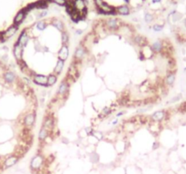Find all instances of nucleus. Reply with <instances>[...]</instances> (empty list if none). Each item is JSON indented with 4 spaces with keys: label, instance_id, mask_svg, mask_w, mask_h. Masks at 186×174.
Instances as JSON below:
<instances>
[{
    "label": "nucleus",
    "instance_id": "obj_29",
    "mask_svg": "<svg viewBox=\"0 0 186 174\" xmlns=\"http://www.w3.org/2000/svg\"><path fill=\"white\" fill-rule=\"evenodd\" d=\"M48 24L47 23V21H44V20H41V21H38L36 25V27L38 31H44L46 28L47 27Z\"/></svg>",
    "mask_w": 186,
    "mask_h": 174
},
{
    "label": "nucleus",
    "instance_id": "obj_3",
    "mask_svg": "<svg viewBox=\"0 0 186 174\" xmlns=\"http://www.w3.org/2000/svg\"><path fill=\"white\" fill-rule=\"evenodd\" d=\"M87 52L88 49L87 47H85L83 44L81 43L75 49L74 51V60L81 63L82 60H84L86 56H87Z\"/></svg>",
    "mask_w": 186,
    "mask_h": 174
},
{
    "label": "nucleus",
    "instance_id": "obj_9",
    "mask_svg": "<svg viewBox=\"0 0 186 174\" xmlns=\"http://www.w3.org/2000/svg\"><path fill=\"white\" fill-rule=\"evenodd\" d=\"M122 25H123V23L120 21L119 19H117V18H110V19L105 20L104 23V26L106 29L113 30V31L118 30Z\"/></svg>",
    "mask_w": 186,
    "mask_h": 174
},
{
    "label": "nucleus",
    "instance_id": "obj_35",
    "mask_svg": "<svg viewBox=\"0 0 186 174\" xmlns=\"http://www.w3.org/2000/svg\"><path fill=\"white\" fill-rule=\"evenodd\" d=\"M181 98H182V96L179 94V95H177V96H175V97H173L171 101H169V103L170 104H173V103H176V102H178L179 100H181Z\"/></svg>",
    "mask_w": 186,
    "mask_h": 174
},
{
    "label": "nucleus",
    "instance_id": "obj_30",
    "mask_svg": "<svg viewBox=\"0 0 186 174\" xmlns=\"http://www.w3.org/2000/svg\"><path fill=\"white\" fill-rule=\"evenodd\" d=\"M47 1L48 4L54 3V4H55L57 6H66V0H47Z\"/></svg>",
    "mask_w": 186,
    "mask_h": 174
},
{
    "label": "nucleus",
    "instance_id": "obj_44",
    "mask_svg": "<svg viewBox=\"0 0 186 174\" xmlns=\"http://www.w3.org/2000/svg\"><path fill=\"white\" fill-rule=\"evenodd\" d=\"M184 72H186V66L184 67Z\"/></svg>",
    "mask_w": 186,
    "mask_h": 174
},
{
    "label": "nucleus",
    "instance_id": "obj_42",
    "mask_svg": "<svg viewBox=\"0 0 186 174\" xmlns=\"http://www.w3.org/2000/svg\"><path fill=\"white\" fill-rule=\"evenodd\" d=\"M125 2V4H129L130 3V0H123Z\"/></svg>",
    "mask_w": 186,
    "mask_h": 174
},
{
    "label": "nucleus",
    "instance_id": "obj_10",
    "mask_svg": "<svg viewBox=\"0 0 186 174\" xmlns=\"http://www.w3.org/2000/svg\"><path fill=\"white\" fill-rule=\"evenodd\" d=\"M23 53H24V47L18 44L17 42L14 44V46H13V55H14V58L16 59L17 63H19L21 62L23 59Z\"/></svg>",
    "mask_w": 186,
    "mask_h": 174
},
{
    "label": "nucleus",
    "instance_id": "obj_24",
    "mask_svg": "<svg viewBox=\"0 0 186 174\" xmlns=\"http://www.w3.org/2000/svg\"><path fill=\"white\" fill-rule=\"evenodd\" d=\"M58 80V75L55 74L54 73L47 75V87H51L55 85Z\"/></svg>",
    "mask_w": 186,
    "mask_h": 174
},
{
    "label": "nucleus",
    "instance_id": "obj_5",
    "mask_svg": "<svg viewBox=\"0 0 186 174\" xmlns=\"http://www.w3.org/2000/svg\"><path fill=\"white\" fill-rule=\"evenodd\" d=\"M42 127L47 129L49 133H51L53 130L55 129V118L53 114H47L44 118V122L42 124ZM50 135V134H49Z\"/></svg>",
    "mask_w": 186,
    "mask_h": 174
},
{
    "label": "nucleus",
    "instance_id": "obj_13",
    "mask_svg": "<svg viewBox=\"0 0 186 174\" xmlns=\"http://www.w3.org/2000/svg\"><path fill=\"white\" fill-rule=\"evenodd\" d=\"M32 82L36 85L47 87V76L41 74H36L32 78Z\"/></svg>",
    "mask_w": 186,
    "mask_h": 174
},
{
    "label": "nucleus",
    "instance_id": "obj_33",
    "mask_svg": "<svg viewBox=\"0 0 186 174\" xmlns=\"http://www.w3.org/2000/svg\"><path fill=\"white\" fill-rule=\"evenodd\" d=\"M47 10H42L41 12H39V13L37 14L36 18H37V19H41V18H43V17H47Z\"/></svg>",
    "mask_w": 186,
    "mask_h": 174
},
{
    "label": "nucleus",
    "instance_id": "obj_28",
    "mask_svg": "<svg viewBox=\"0 0 186 174\" xmlns=\"http://www.w3.org/2000/svg\"><path fill=\"white\" fill-rule=\"evenodd\" d=\"M61 43L62 44H67L69 43V34L66 31L61 33Z\"/></svg>",
    "mask_w": 186,
    "mask_h": 174
},
{
    "label": "nucleus",
    "instance_id": "obj_7",
    "mask_svg": "<svg viewBox=\"0 0 186 174\" xmlns=\"http://www.w3.org/2000/svg\"><path fill=\"white\" fill-rule=\"evenodd\" d=\"M20 157L17 156V154H11L9 156H7L4 161H3V169L6 170V169H9L11 167H13L14 165H16L18 161H19Z\"/></svg>",
    "mask_w": 186,
    "mask_h": 174
},
{
    "label": "nucleus",
    "instance_id": "obj_17",
    "mask_svg": "<svg viewBox=\"0 0 186 174\" xmlns=\"http://www.w3.org/2000/svg\"><path fill=\"white\" fill-rule=\"evenodd\" d=\"M132 40L133 42L136 45H138L140 47H144L146 45H148V40L146 39L145 36H141V35H135L133 36L132 37Z\"/></svg>",
    "mask_w": 186,
    "mask_h": 174
},
{
    "label": "nucleus",
    "instance_id": "obj_31",
    "mask_svg": "<svg viewBox=\"0 0 186 174\" xmlns=\"http://www.w3.org/2000/svg\"><path fill=\"white\" fill-rule=\"evenodd\" d=\"M154 16L152 15V14H150V13H145V15H144V21L146 22V23H152V22L154 21Z\"/></svg>",
    "mask_w": 186,
    "mask_h": 174
},
{
    "label": "nucleus",
    "instance_id": "obj_39",
    "mask_svg": "<svg viewBox=\"0 0 186 174\" xmlns=\"http://www.w3.org/2000/svg\"><path fill=\"white\" fill-rule=\"evenodd\" d=\"M118 122H119V121H118V119L116 118V119H115V120L112 122V124H113V125H116V124H118Z\"/></svg>",
    "mask_w": 186,
    "mask_h": 174
},
{
    "label": "nucleus",
    "instance_id": "obj_38",
    "mask_svg": "<svg viewBox=\"0 0 186 174\" xmlns=\"http://www.w3.org/2000/svg\"><path fill=\"white\" fill-rule=\"evenodd\" d=\"M83 33H84V30H82V29H76L75 30V34L78 35V36H81Z\"/></svg>",
    "mask_w": 186,
    "mask_h": 174
},
{
    "label": "nucleus",
    "instance_id": "obj_40",
    "mask_svg": "<svg viewBox=\"0 0 186 174\" xmlns=\"http://www.w3.org/2000/svg\"><path fill=\"white\" fill-rule=\"evenodd\" d=\"M162 0H152V2L154 3V4H156V3H160Z\"/></svg>",
    "mask_w": 186,
    "mask_h": 174
},
{
    "label": "nucleus",
    "instance_id": "obj_8",
    "mask_svg": "<svg viewBox=\"0 0 186 174\" xmlns=\"http://www.w3.org/2000/svg\"><path fill=\"white\" fill-rule=\"evenodd\" d=\"M169 113L165 111V110H159L154 112L151 116H150V120L151 122H154V123H161L163 121H165L167 119V115Z\"/></svg>",
    "mask_w": 186,
    "mask_h": 174
},
{
    "label": "nucleus",
    "instance_id": "obj_6",
    "mask_svg": "<svg viewBox=\"0 0 186 174\" xmlns=\"http://www.w3.org/2000/svg\"><path fill=\"white\" fill-rule=\"evenodd\" d=\"M96 12L98 14H102V15H110V16H115L116 15V7L108 5L107 3H104V5L101 7H95Z\"/></svg>",
    "mask_w": 186,
    "mask_h": 174
},
{
    "label": "nucleus",
    "instance_id": "obj_36",
    "mask_svg": "<svg viewBox=\"0 0 186 174\" xmlns=\"http://www.w3.org/2000/svg\"><path fill=\"white\" fill-rule=\"evenodd\" d=\"M124 113H125V112H124V111H121V112H117L116 114V118H117V119H118V118L122 117V116H123V115Z\"/></svg>",
    "mask_w": 186,
    "mask_h": 174
},
{
    "label": "nucleus",
    "instance_id": "obj_2",
    "mask_svg": "<svg viewBox=\"0 0 186 174\" xmlns=\"http://www.w3.org/2000/svg\"><path fill=\"white\" fill-rule=\"evenodd\" d=\"M19 26L16 25H12L9 27H7L5 31L0 32V43H5L11 37H13L18 31Z\"/></svg>",
    "mask_w": 186,
    "mask_h": 174
},
{
    "label": "nucleus",
    "instance_id": "obj_12",
    "mask_svg": "<svg viewBox=\"0 0 186 174\" xmlns=\"http://www.w3.org/2000/svg\"><path fill=\"white\" fill-rule=\"evenodd\" d=\"M3 80L7 85H13L17 81V77L14 72L7 70V71L4 72V74H3Z\"/></svg>",
    "mask_w": 186,
    "mask_h": 174
},
{
    "label": "nucleus",
    "instance_id": "obj_26",
    "mask_svg": "<svg viewBox=\"0 0 186 174\" xmlns=\"http://www.w3.org/2000/svg\"><path fill=\"white\" fill-rule=\"evenodd\" d=\"M36 9H40V10H46L48 7V3L47 0H38L36 2Z\"/></svg>",
    "mask_w": 186,
    "mask_h": 174
},
{
    "label": "nucleus",
    "instance_id": "obj_21",
    "mask_svg": "<svg viewBox=\"0 0 186 174\" xmlns=\"http://www.w3.org/2000/svg\"><path fill=\"white\" fill-rule=\"evenodd\" d=\"M51 25H52L55 28H56L59 32H61V33L64 32V31H66V26H65L64 23L61 21L60 19H57V18L52 19Z\"/></svg>",
    "mask_w": 186,
    "mask_h": 174
},
{
    "label": "nucleus",
    "instance_id": "obj_4",
    "mask_svg": "<svg viewBox=\"0 0 186 174\" xmlns=\"http://www.w3.org/2000/svg\"><path fill=\"white\" fill-rule=\"evenodd\" d=\"M36 114L34 111L27 112L23 118L22 123H23L24 127L27 128V129H32V127L36 123Z\"/></svg>",
    "mask_w": 186,
    "mask_h": 174
},
{
    "label": "nucleus",
    "instance_id": "obj_14",
    "mask_svg": "<svg viewBox=\"0 0 186 174\" xmlns=\"http://www.w3.org/2000/svg\"><path fill=\"white\" fill-rule=\"evenodd\" d=\"M69 88H70V83L67 80H63L60 84V85L58 87V95L59 96H62L63 98H65L66 95L68 94L69 93Z\"/></svg>",
    "mask_w": 186,
    "mask_h": 174
},
{
    "label": "nucleus",
    "instance_id": "obj_23",
    "mask_svg": "<svg viewBox=\"0 0 186 174\" xmlns=\"http://www.w3.org/2000/svg\"><path fill=\"white\" fill-rule=\"evenodd\" d=\"M49 131L45 129L44 127H41V129L38 132V141L42 143V142H46L47 139L49 137Z\"/></svg>",
    "mask_w": 186,
    "mask_h": 174
},
{
    "label": "nucleus",
    "instance_id": "obj_19",
    "mask_svg": "<svg viewBox=\"0 0 186 174\" xmlns=\"http://www.w3.org/2000/svg\"><path fill=\"white\" fill-rule=\"evenodd\" d=\"M152 51L154 54H161L163 49V41L162 40H156L150 45Z\"/></svg>",
    "mask_w": 186,
    "mask_h": 174
},
{
    "label": "nucleus",
    "instance_id": "obj_34",
    "mask_svg": "<svg viewBox=\"0 0 186 174\" xmlns=\"http://www.w3.org/2000/svg\"><path fill=\"white\" fill-rule=\"evenodd\" d=\"M93 3L95 5V7H101L104 5V0H93Z\"/></svg>",
    "mask_w": 186,
    "mask_h": 174
},
{
    "label": "nucleus",
    "instance_id": "obj_37",
    "mask_svg": "<svg viewBox=\"0 0 186 174\" xmlns=\"http://www.w3.org/2000/svg\"><path fill=\"white\" fill-rule=\"evenodd\" d=\"M160 147V143L158 142H155L154 143V145H153V150H156V149H158Z\"/></svg>",
    "mask_w": 186,
    "mask_h": 174
},
{
    "label": "nucleus",
    "instance_id": "obj_15",
    "mask_svg": "<svg viewBox=\"0 0 186 174\" xmlns=\"http://www.w3.org/2000/svg\"><path fill=\"white\" fill-rule=\"evenodd\" d=\"M69 57V47L67 44H62L58 53H57V59H61L63 61H66Z\"/></svg>",
    "mask_w": 186,
    "mask_h": 174
},
{
    "label": "nucleus",
    "instance_id": "obj_18",
    "mask_svg": "<svg viewBox=\"0 0 186 174\" xmlns=\"http://www.w3.org/2000/svg\"><path fill=\"white\" fill-rule=\"evenodd\" d=\"M26 16H27V14L24 11V9L22 8L21 10H19L17 13V15H16V17H14V21H13V25H17V26H19L24 21H25V17H26Z\"/></svg>",
    "mask_w": 186,
    "mask_h": 174
},
{
    "label": "nucleus",
    "instance_id": "obj_16",
    "mask_svg": "<svg viewBox=\"0 0 186 174\" xmlns=\"http://www.w3.org/2000/svg\"><path fill=\"white\" fill-rule=\"evenodd\" d=\"M175 80H176V73H175V71L168 72V74L164 77L163 84H164L165 86L173 87V85H174V83H175Z\"/></svg>",
    "mask_w": 186,
    "mask_h": 174
},
{
    "label": "nucleus",
    "instance_id": "obj_20",
    "mask_svg": "<svg viewBox=\"0 0 186 174\" xmlns=\"http://www.w3.org/2000/svg\"><path fill=\"white\" fill-rule=\"evenodd\" d=\"M65 61L61 60V59H57L55 65V68H54V74H56V75H59L62 74L63 70H64V67H65Z\"/></svg>",
    "mask_w": 186,
    "mask_h": 174
},
{
    "label": "nucleus",
    "instance_id": "obj_22",
    "mask_svg": "<svg viewBox=\"0 0 186 174\" xmlns=\"http://www.w3.org/2000/svg\"><path fill=\"white\" fill-rule=\"evenodd\" d=\"M116 13L118 15H121V16H128L130 15L131 13V9L128 6L126 5H123V6H120L116 8Z\"/></svg>",
    "mask_w": 186,
    "mask_h": 174
},
{
    "label": "nucleus",
    "instance_id": "obj_25",
    "mask_svg": "<svg viewBox=\"0 0 186 174\" xmlns=\"http://www.w3.org/2000/svg\"><path fill=\"white\" fill-rule=\"evenodd\" d=\"M74 8L78 11V12H83L84 10L87 9L84 0H74Z\"/></svg>",
    "mask_w": 186,
    "mask_h": 174
},
{
    "label": "nucleus",
    "instance_id": "obj_11",
    "mask_svg": "<svg viewBox=\"0 0 186 174\" xmlns=\"http://www.w3.org/2000/svg\"><path fill=\"white\" fill-rule=\"evenodd\" d=\"M29 40H30V36H29V33H28V28H24L23 30L21 31V33L19 34L17 42L20 44L25 48L28 44Z\"/></svg>",
    "mask_w": 186,
    "mask_h": 174
},
{
    "label": "nucleus",
    "instance_id": "obj_41",
    "mask_svg": "<svg viewBox=\"0 0 186 174\" xmlns=\"http://www.w3.org/2000/svg\"><path fill=\"white\" fill-rule=\"evenodd\" d=\"M84 2H85V6H88V4H89V0H84Z\"/></svg>",
    "mask_w": 186,
    "mask_h": 174
},
{
    "label": "nucleus",
    "instance_id": "obj_1",
    "mask_svg": "<svg viewBox=\"0 0 186 174\" xmlns=\"http://www.w3.org/2000/svg\"><path fill=\"white\" fill-rule=\"evenodd\" d=\"M46 165V158L40 154L37 153L36 156H34L30 161V170L32 172H37L41 170H43V168Z\"/></svg>",
    "mask_w": 186,
    "mask_h": 174
},
{
    "label": "nucleus",
    "instance_id": "obj_43",
    "mask_svg": "<svg viewBox=\"0 0 186 174\" xmlns=\"http://www.w3.org/2000/svg\"><path fill=\"white\" fill-rule=\"evenodd\" d=\"M184 26L186 27V18L184 19Z\"/></svg>",
    "mask_w": 186,
    "mask_h": 174
},
{
    "label": "nucleus",
    "instance_id": "obj_27",
    "mask_svg": "<svg viewBox=\"0 0 186 174\" xmlns=\"http://www.w3.org/2000/svg\"><path fill=\"white\" fill-rule=\"evenodd\" d=\"M113 111H114V109L112 108V107H110V106H105V107L103 108L102 112H101V115H100L99 117H101V118L107 117V116H109L110 114H112Z\"/></svg>",
    "mask_w": 186,
    "mask_h": 174
},
{
    "label": "nucleus",
    "instance_id": "obj_32",
    "mask_svg": "<svg viewBox=\"0 0 186 174\" xmlns=\"http://www.w3.org/2000/svg\"><path fill=\"white\" fill-rule=\"evenodd\" d=\"M153 30L154 32H161L163 29V25H159V24H155L152 26Z\"/></svg>",
    "mask_w": 186,
    "mask_h": 174
}]
</instances>
